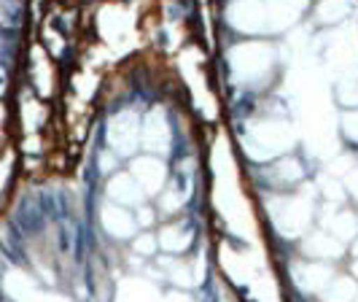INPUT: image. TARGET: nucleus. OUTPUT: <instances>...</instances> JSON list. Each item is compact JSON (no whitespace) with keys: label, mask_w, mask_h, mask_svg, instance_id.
Masks as SVG:
<instances>
[{"label":"nucleus","mask_w":358,"mask_h":302,"mask_svg":"<svg viewBox=\"0 0 358 302\" xmlns=\"http://www.w3.org/2000/svg\"><path fill=\"white\" fill-rule=\"evenodd\" d=\"M135 249L145 251V254H148V251H154V240H151V238H145V240H138V243H135Z\"/></svg>","instance_id":"f03ea898"},{"label":"nucleus","mask_w":358,"mask_h":302,"mask_svg":"<svg viewBox=\"0 0 358 302\" xmlns=\"http://www.w3.org/2000/svg\"><path fill=\"white\" fill-rule=\"evenodd\" d=\"M110 197L124 200V203H135L138 200V189H135V184L127 176H116L110 181Z\"/></svg>","instance_id":"f257e3e1"}]
</instances>
